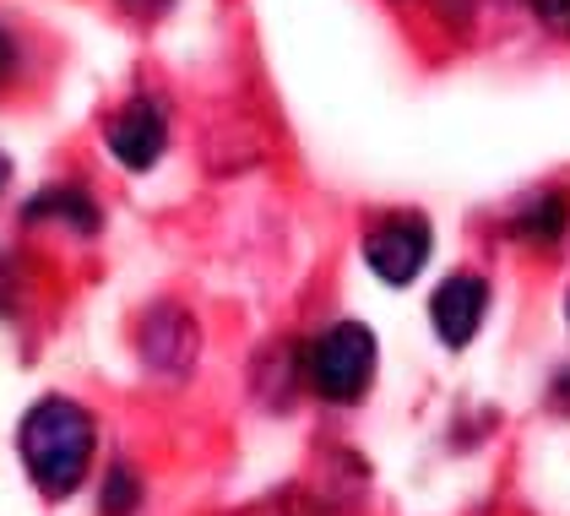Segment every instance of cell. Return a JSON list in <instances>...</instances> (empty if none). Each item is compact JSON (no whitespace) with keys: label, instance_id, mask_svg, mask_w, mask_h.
<instances>
[{"label":"cell","instance_id":"obj_14","mask_svg":"<svg viewBox=\"0 0 570 516\" xmlns=\"http://www.w3.org/2000/svg\"><path fill=\"white\" fill-rule=\"evenodd\" d=\"M6 179H11V158L0 153V191H6Z\"/></svg>","mask_w":570,"mask_h":516},{"label":"cell","instance_id":"obj_7","mask_svg":"<svg viewBox=\"0 0 570 516\" xmlns=\"http://www.w3.org/2000/svg\"><path fill=\"white\" fill-rule=\"evenodd\" d=\"M566 228H570V196H560V191H538L522 213L511 217V234L532 240V245H554Z\"/></svg>","mask_w":570,"mask_h":516},{"label":"cell","instance_id":"obj_13","mask_svg":"<svg viewBox=\"0 0 570 516\" xmlns=\"http://www.w3.org/2000/svg\"><path fill=\"white\" fill-rule=\"evenodd\" d=\"M126 6H141V11H164L169 0H126Z\"/></svg>","mask_w":570,"mask_h":516},{"label":"cell","instance_id":"obj_15","mask_svg":"<svg viewBox=\"0 0 570 516\" xmlns=\"http://www.w3.org/2000/svg\"><path fill=\"white\" fill-rule=\"evenodd\" d=\"M566 327H570V289H566Z\"/></svg>","mask_w":570,"mask_h":516},{"label":"cell","instance_id":"obj_8","mask_svg":"<svg viewBox=\"0 0 570 516\" xmlns=\"http://www.w3.org/2000/svg\"><path fill=\"white\" fill-rule=\"evenodd\" d=\"M28 217H33V223L60 217V223H71L77 234H98V202H92L88 191H77V185H55L45 196H33V202H28Z\"/></svg>","mask_w":570,"mask_h":516},{"label":"cell","instance_id":"obj_3","mask_svg":"<svg viewBox=\"0 0 570 516\" xmlns=\"http://www.w3.org/2000/svg\"><path fill=\"white\" fill-rule=\"evenodd\" d=\"M430 251H435V228H430L424 213H392L364 234L370 272H375L381 283H392V289H407V283L424 272Z\"/></svg>","mask_w":570,"mask_h":516},{"label":"cell","instance_id":"obj_11","mask_svg":"<svg viewBox=\"0 0 570 516\" xmlns=\"http://www.w3.org/2000/svg\"><path fill=\"white\" fill-rule=\"evenodd\" d=\"M11 71H17V39H11V33L0 28V82H6Z\"/></svg>","mask_w":570,"mask_h":516},{"label":"cell","instance_id":"obj_4","mask_svg":"<svg viewBox=\"0 0 570 516\" xmlns=\"http://www.w3.org/2000/svg\"><path fill=\"white\" fill-rule=\"evenodd\" d=\"M104 142H109V153H115L126 169H136V174L153 169V164L164 158V147H169V115H164L147 93H136L126 109L109 115Z\"/></svg>","mask_w":570,"mask_h":516},{"label":"cell","instance_id":"obj_2","mask_svg":"<svg viewBox=\"0 0 570 516\" xmlns=\"http://www.w3.org/2000/svg\"><path fill=\"white\" fill-rule=\"evenodd\" d=\"M375 332L364 321H337L305 348V387L332 408H353L375 387Z\"/></svg>","mask_w":570,"mask_h":516},{"label":"cell","instance_id":"obj_12","mask_svg":"<svg viewBox=\"0 0 570 516\" xmlns=\"http://www.w3.org/2000/svg\"><path fill=\"white\" fill-rule=\"evenodd\" d=\"M245 516H288V495H277L272 506H256V512H245Z\"/></svg>","mask_w":570,"mask_h":516},{"label":"cell","instance_id":"obj_10","mask_svg":"<svg viewBox=\"0 0 570 516\" xmlns=\"http://www.w3.org/2000/svg\"><path fill=\"white\" fill-rule=\"evenodd\" d=\"M527 6L543 17V28H554V33L570 39V0H527Z\"/></svg>","mask_w":570,"mask_h":516},{"label":"cell","instance_id":"obj_5","mask_svg":"<svg viewBox=\"0 0 570 516\" xmlns=\"http://www.w3.org/2000/svg\"><path fill=\"white\" fill-rule=\"evenodd\" d=\"M136 348H141V359H147L158 376H185V370L196 364L202 332H196L190 310H179V304H153V310L141 315V327H136Z\"/></svg>","mask_w":570,"mask_h":516},{"label":"cell","instance_id":"obj_1","mask_svg":"<svg viewBox=\"0 0 570 516\" xmlns=\"http://www.w3.org/2000/svg\"><path fill=\"white\" fill-rule=\"evenodd\" d=\"M98 419L71 397H39L17 425V457L45 500H71L92 474Z\"/></svg>","mask_w":570,"mask_h":516},{"label":"cell","instance_id":"obj_6","mask_svg":"<svg viewBox=\"0 0 570 516\" xmlns=\"http://www.w3.org/2000/svg\"><path fill=\"white\" fill-rule=\"evenodd\" d=\"M489 315V283L473 272H451L430 300V327L445 348H468Z\"/></svg>","mask_w":570,"mask_h":516},{"label":"cell","instance_id":"obj_9","mask_svg":"<svg viewBox=\"0 0 570 516\" xmlns=\"http://www.w3.org/2000/svg\"><path fill=\"white\" fill-rule=\"evenodd\" d=\"M141 506V478L120 463V468H109V478L98 484V512L104 516H136Z\"/></svg>","mask_w":570,"mask_h":516}]
</instances>
